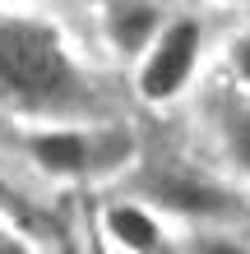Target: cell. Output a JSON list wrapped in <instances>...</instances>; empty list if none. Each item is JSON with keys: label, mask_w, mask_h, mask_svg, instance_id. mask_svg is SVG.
<instances>
[{"label": "cell", "mask_w": 250, "mask_h": 254, "mask_svg": "<svg viewBox=\"0 0 250 254\" xmlns=\"http://www.w3.org/2000/svg\"><path fill=\"white\" fill-rule=\"evenodd\" d=\"M0 102L47 116H79L93 107L56 28L37 19H0Z\"/></svg>", "instance_id": "1"}, {"label": "cell", "mask_w": 250, "mask_h": 254, "mask_svg": "<svg viewBox=\"0 0 250 254\" xmlns=\"http://www.w3.org/2000/svg\"><path fill=\"white\" fill-rule=\"evenodd\" d=\"M28 153L51 176H83L107 162H121L130 153L125 134H88V129H47L28 139Z\"/></svg>", "instance_id": "2"}, {"label": "cell", "mask_w": 250, "mask_h": 254, "mask_svg": "<svg viewBox=\"0 0 250 254\" xmlns=\"http://www.w3.org/2000/svg\"><path fill=\"white\" fill-rule=\"evenodd\" d=\"M195 61H199V23L181 19V23L163 28L158 42H153L149 65H144V74H139V93L149 102L176 97L190 83V74H195Z\"/></svg>", "instance_id": "3"}, {"label": "cell", "mask_w": 250, "mask_h": 254, "mask_svg": "<svg viewBox=\"0 0 250 254\" xmlns=\"http://www.w3.org/2000/svg\"><path fill=\"white\" fill-rule=\"evenodd\" d=\"M153 190L163 194V203L181 208V213H204V217H223V213H232L227 194H218L213 185H199V181H190V176H181V171L163 176V181H158Z\"/></svg>", "instance_id": "4"}, {"label": "cell", "mask_w": 250, "mask_h": 254, "mask_svg": "<svg viewBox=\"0 0 250 254\" xmlns=\"http://www.w3.org/2000/svg\"><path fill=\"white\" fill-rule=\"evenodd\" d=\"M107 231L125 250H158V245H163V227H158L144 208H135V203H116L107 213Z\"/></svg>", "instance_id": "5"}, {"label": "cell", "mask_w": 250, "mask_h": 254, "mask_svg": "<svg viewBox=\"0 0 250 254\" xmlns=\"http://www.w3.org/2000/svg\"><path fill=\"white\" fill-rule=\"evenodd\" d=\"M153 33H158V9H149V5H125L111 14V42L125 56L144 51L153 42Z\"/></svg>", "instance_id": "6"}, {"label": "cell", "mask_w": 250, "mask_h": 254, "mask_svg": "<svg viewBox=\"0 0 250 254\" xmlns=\"http://www.w3.org/2000/svg\"><path fill=\"white\" fill-rule=\"evenodd\" d=\"M223 134H227V148H232V157L241 162V167L250 171V107H232L223 116Z\"/></svg>", "instance_id": "7"}, {"label": "cell", "mask_w": 250, "mask_h": 254, "mask_svg": "<svg viewBox=\"0 0 250 254\" xmlns=\"http://www.w3.org/2000/svg\"><path fill=\"white\" fill-rule=\"evenodd\" d=\"M232 65H237V74H241V79L250 83V33L237 42V47H232Z\"/></svg>", "instance_id": "8"}, {"label": "cell", "mask_w": 250, "mask_h": 254, "mask_svg": "<svg viewBox=\"0 0 250 254\" xmlns=\"http://www.w3.org/2000/svg\"><path fill=\"white\" fill-rule=\"evenodd\" d=\"M9 250H14V245H9V241H0V254H9Z\"/></svg>", "instance_id": "9"}, {"label": "cell", "mask_w": 250, "mask_h": 254, "mask_svg": "<svg viewBox=\"0 0 250 254\" xmlns=\"http://www.w3.org/2000/svg\"><path fill=\"white\" fill-rule=\"evenodd\" d=\"M0 199H9V190H5V185H0Z\"/></svg>", "instance_id": "10"}]
</instances>
